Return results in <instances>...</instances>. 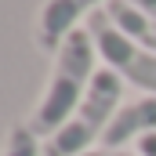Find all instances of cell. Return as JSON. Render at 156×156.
<instances>
[{
  "mask_svg": "<svg viewBox=\"0 0 156 156\" xmlns=\"http://www.w3.org/2000/svg\"><path fill=\"white\" fill-rule=\"evenodd\" d=\"M94 37L87 29H73L69 40L62 44L58 58H55V73L51 83L40 98V105L29 116V131L37 138H51L58 127H66V120L76 113V105L83 102L91 80H94Z\"/></svg>",
  "mask_w": 156,
  "mask_h": 156,
  "instance_id": "cell-1",
  "label": "cell"
},
{
  "mask_svg": "<svg viewBox=\"0 0 156 156\" xmlns=\"http://www.w3.org/2000/svg\"><path fill=\"white\" fill-rule=\"evenodd\" d=\"M0 156H40V138L29 131V123H15L7 131V142H4Z\"/></svg>",
  "mask_w": 156,
  "mask_h": 156,
  "instance_id": "cell-7",
  "label": "cell"
},
{
  "mask_svg": "<svg viewBox=\"0 0 156 156\" xmlns=\"http://www.w3.org/2000/svg\"><path fill=\"white\" fill-rule=\"evenodd\" d=\"M105 15H109V22H113L127 40L142 44L145 51H153V55H156V18L142 15V11L131 7L127 0H109V4H105Z\"/></svg>",
  "mask_w": 156,
  "mask_h": 156,
  "instance_id": "cell-6",
  "label": "cell"
},
{
  "mask_svg": "<svg viewBox=\"0 0 156 156\" xmlns=\"http://www.w3.org/2000/svg\"><path fill=\"white\" fill-rule=\"evenodd\" d=\"M87 29H91V37L98 44V55L109 62V69L120 80H131L134 87L156 94V55L153 51H145L142 44L123 37L116 26L109 22L105 7H98V11L87 15Z\"/></svg>",
  "mask_w": 156,
  "mask_h": 156,
  "instance_id": "cell-3",
  "label": "cell"
},
{
  "mask_svg": "<svg viewBox=\"0 0 156 156\" xmlns=\"http://www.w3.org/2000/svg\"><path fill=\"white\" fill-rule=\"evenodd\" d=\"M83 156H127V153H120V149H98V153H83Z\"/></svg>",
  "mask_w": 156,
  "mask_h": 156,
  "instance_id": "cell-10",
  "label": "cell"
},
{
  "mask_svg": "<svg viewBox=\"0 0 156 156\" xmlns=\"http://www.w3.org/2000/svg\"><path fill=\"white\" fill-rule=\"evenodd\" d=\"M138 153H142V156H156V131L145 134V138L138 142Z\"/></svg>",
  "mask_w": 156,
  "mask_h": 156,
  "instance_id": "cell-8",
  "label": "cell"
},
{
  "mask_svg": "<svg viewBox=\"0 0 156 156\" xmlns=\"http://www.w3.org/2000/svg\"><path fill=\"white\" fill-rule=\"evenodd\" d=\"M102 4H109V0H47L37 22V47L40 51H62V44L76 29V22L83 15L98 11Z\"/></svg>",
  "mask_w": 156,
  "mask_h": 156,
  "instance_id": "cell-4",
  "label": "cell"
},
{
  "mask_svg": "<svg viewBox=\"0 0 156 156\" xmlns=\"http://www.w3.org/2000/svg\"><path fill=\"white\" fill-rule=\"evenodd\" d=\"M131 7H138L142 15H149V18H156V0H127Z\"/></svg>",
  "mask_w": 156,
  "mask_h": 156,
  "instance_id": "cell-9",
  "label": "cell"
},
{
  "mask_svg": "<svg viewBox=\"0 0 156 156\" xmlns=\"http://www.w3.org/2000/svg\"><path fill=\"white\" fill-rule=\"evenodd\" d=\"M120 98H123V80L113 73V69H98L83 102L76 105V113L66 120V127H58L47 145H44V156H83L91 153L87 145L109 131V123L120 109Z\"/></svg>",
  "mask_w": 156,
  "mask_h": 156,
  "instance_id": "cell-2",
  "label": "cell"
},
{
  "mask_svg": "<svg viewBox=\"0 0 156 156\" xmlns=\"http://www.w3.org/2000/svg\"><path fill=\"white\" fill-rule=\"evenodd\" d=\"M156 131V94L149 98H142V102H131V105H123L113 123H109V131L102 134V142L109 145V149H120L123 142H131L134 134H153Z\"/></svg>",
  "mask_w": 156,
  "mask_h": 156,
  "instance_id": "cell-5",
  "label": "cell"
}]
</instances>
